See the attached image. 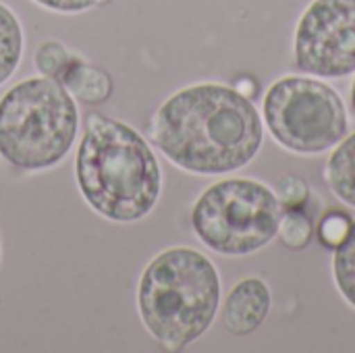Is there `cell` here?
<instances>
[{"label": "cell", "instance_id": "6da1fadb", "mask_svg": "<svg viewBox=\"0 0 355 353\" xmlns=\"http://www.w3.org/2000/svg\"><path fill=\"white\" fill-rule=\"evenodd\" d=\"M262 119L248 96L223 83H196L166 98L152 119V141L179 169L227 175L262 148Z\"/></svg>", "mask_w": 355, "mask_h": 353}, {"label": "cell", "instance_id": "7a4b0ae2", "mask_svg": "<svg viewBox=\"0 0 355 353\" xmlns=\"http://www.w3.org/2000/svg\"><path fill=\"white\" fill-rule=\"evenodd\" d=\"M83 200L112 223L146 218L162 191V171L150 144L127 123L92 114L75 156Z\"/></svg>", "mask_w": 355, "mask_h": 353}, {"label": "cell", "instance_id": "3957f363", "mask_svg": "<svg viewBox=\"0 0 355 353\" xmlns=\"http://www.w3.org/2000/svg\"><path fill=\"white\" fill-rule=\"evenodd\" d=\"M218 306V270L198 250L171 248L158 254L139 277V318L168 352H181L198 341L212 327Z\"/></svg>", "mask_w": 355, "mask_h": 353}, {"label": "cell", "instance_id": "277c9868", "mask_svg": "<svg viewBox=\"0 0 355 353\" xmlns=\"http://www.w3.org/2000/svg\"><path fill=\"white\" fill-rule=\"evenodd\" d=\"M79 110L58 79L29 77L0 98V158L21 171L58 164L75 144Z\"/></svg>", "mask_w": 355, "mask_h": 353}, {"label": "cell", "instance_id": "5b68a950", "mask_svg": "<svg viewBox=\"0 0 355 353\" xmlns=\"http://www.w3.org/2000/svg\"><path fill=\"white\" fill-rule=\"evenodd\" d=\"M281 216V200L268 185L254 179H225L196 200L191 227L208 250L248 256L279 235Z\"/></svg>", "mask_w": 355, "mask_h": 353}, {"label": "cell", "instance_id": "8992f818", "mask_svg": "<svg viewBox=\"0 0 355 353\" xmlns=\"http://www.w3.org/2000/svg\"><path fill=\"white\" fill-rule=\"evenodd\" d=\"M262 112L270 135L295 154H320L347 135L345 104L320 79L289 75L275 81Z\"/></svg>", "mask_w": 355, "mask_h": 353}, {"label": "cell", "instance_id": "52a82bcc", "mask_svg": "<svg viewBox=\"0 0 355 353\" xmlns=\"http://www.w3.org/2000/svg\"><path fill=\"white\" fill-rule=\"evenodd\" d=\"M293 60L314 77L355 73V0H312L295 27Z\"/></svg>", "mask_w": 355, "mask_h": 353}, {"label": "cell", "instance_id": "ba28073f", "mask_svg": "<svg viewBox=\"0 0 355 353\" xmlns=\"http://www.w3.org/2000/svg\"><path fill=\"white\" fill-rule=\"evenodd\" d=\"M270 306L272 295L268 285L258 277H248L229 291L223 308V325L231 335H252L268 318Z\"/></svg>", "mask_w": 355, "mask_h": 353}, {"label": "cell", "instance_id": "9c48e42d", "mask_svg": "<svg viewBox=\"0 0 355 353\" xmlns=\"http://www.w3.org/2000/svg\"><path fill=\"white\" fill-rule=\"evenodd\" d=\"M58 81L75 100L83 104H102L112 96L114 89L112 77L104 69L89 64L77 56L71 58Z\"/></svg>", "mask_w": 355, "mask_h": 353}, {"label": "cell", "instance_id": "30bf717a", "mask_svg": "<svg viewBox=\"0 0 355 353\" xmlns=\"http://www.w3.org/2000/svg\"><path fill=\"white\" fill-rule=\"evenodd\" d=\"M324 177L331 191L341 202L355 208V133L337 144L327 160Z\"/></svg>", "mask_w": 355, "mask_h": 353}, {"label": "cell", "instance_id": "8fae6325", "mask_svg": "<svg viewBox=\"0 0 355 353\" xmlns=\"http://www.w3.org/2000/svg\"><path fill=\"white\" fill-rule=\"evenodd\" d=\"M23 54V31L15 12L0 2V85L12 77Z\"/></svg>", "mask_w": 355, "mask_h": 353}, {"label": "cell", "instance_id": "7c38bea8", "mask_svg": "<svg viewBox=\"0 0 355 353\" xmlns=\"http://www.w3.org/2000/svg\"><path fill=\"white\" fill-rule=\"evenodd\" d=\"M333 277L343 300L355 308V221L352 223L345 239L335 248Z\"/></svg>", "mask_w": 355, "mask_h": 353}, {"label": "cell", "instance_id": "4fadbf2b", "mask_svg": "<svg viewBox=\"0 0 355 353\" xmlns=\"http://www.w3.org/2000/svg\"><path fill=\"white\" fill-rule=\"evenodd\" d=\"M73 54L54 40L42 42L35 50V67L44 77H52L58 79L62 75V71L67 69V64L71 62Z\"/></svg>", "mask_w": 355, "mask_h": 353}, {"label": "cell", "instance_id": "5bb4252c", "mask_svg": "<svg viewBox=\"0 0 355 353\" xmlns=\"http://www.w3.org/2000/svg\"><path fill=\"white\" fill-rule=\"evenodd\" d=\"M279 235L283 239V243L291 250H302L310 243L312 239V225L310 218L306 214H302L300 210H291V212H283L281 216V225H279Z\"/></svg>", "mask_w": 355, "mask_h": 353}, {"label": "cell", "instance_id": "9a60e30c", "mask_svg": "<svg viewBox=\"0 0 355 353\" xmlns=\"http://www.w3.org/2000/svg\"><path fill=\"white\" fill-rule=\"evenodd\" d=\"M352 227V221L347 214L343 212H329L322 221H320V229H318V235H320V241L329 248H337L347 231Z\"/></svg>", "mask_w": 355, "mask_h": 353}, {"label": "cell", "instance_id": "2e32d148", "mask_svg": "<svg viewBox=\"0 0 355 353\" xmlns=\"http://www.w3.org/2000/svg\"><path fill=\"white\" fill-rule=\"evenodd\" d=\"M277 196L287 204H300L308 198V185L300 177H285L277 185Z\"/></svg>", "mask_w": 355, "mask_h": 353}, {"label": "cell", "instance_id": "e0dca14e", "mask_svg": "<svg viewBox=\"0 0 355 353\" xmlns=\"http://www.w3.org/2000/svg\"><path fill=\"white\" fill-rule=\"evenodd\" d=\"M40 6L54 10V12H83L96 4H100L102 0H33Z\"/></svg>", "mask_w": 355, "mask_h": 353}, {"label": "cell", "instance_id": "ac0fdd59", "mask_svg": "<svg viewBox=\"0 0 355 353\" xmlns=\"http://www.w3.org/2000/svg\"><path fill=\"white\" fill-rule=\"evenodd\" d=\"M352 106H354V110H355V79H354V83H352Z\"/></svg>", "mask_w": 355, "mask_h": 353}]
</instances>
